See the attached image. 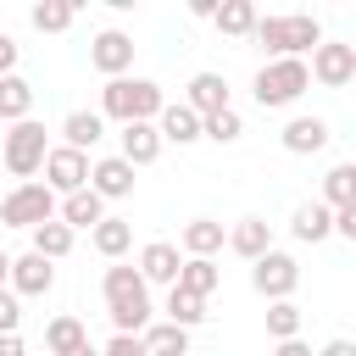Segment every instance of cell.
<instances>
[{"label": "cell", "instance_id": "ee69618b", "mask_svg": "<svg viewBox=\"0 0 356 356\" xmlns=\"http://www.w3.org/2000/svg\"><path fill=\"white\" fill-rule=\"evenodd\" d=\"M67 356H100V350H95V345H78V350H67Z\"/></svg>", "mask_w": 356, "mask_h": 356}, {"label": "cell", "instance_id": "836d02e7", "mask_svg": "<svg viewBox=\"0 0 356 356\" xmlns=\"http://www.w3.org/2000/svg\"><path fill=\"white\" fill-rule=\"evenodd\" d=\"M267 334L273 339H300V306L295 300H267Z\"/></svg>", "mask_w": 356, "mask_h": 356}, {"label": "cell", "instance_id": "3957f363", "mask_svg": "<svg viewBox=\"0 0 356 356\" xmlns=\"http://www.w3.org/2000/svg\"><path fill=\"white\" fill-rule=\"evenodd\" d=\"M306 89H312V72H306V61H300V56L261 61V67H256V78H250V95H256V106H261V111H284V106H295Z\"/></svg>", "mask_w": 356, "mask_h": 356}, {"label": "cell", "instance_id": "8fae6325", "mask_svg": "<svg viewBox=\"0 0 356 356\" xmlns=\"http://www.w3.org/2000/svg\"><path fill=\"white\" fill-rule=\"evenodd\" d=\"M89 189L100 200H128L134 195V167L122 156H100V161H89Z\"/></svg>", "mask_w": 356, "mask_h": 356}, {"label": "cell", "instance_id": "6da1fadb", "mask_svg": "<svg viewBox=\"0 0 356 356\" xmlns=\"http://www.w3.org/2000/svg\"><path fill=\"white\" fill-rule=\"evenodd\" d=\"M250 39L267 50V61H284V56H300V61H306V50L323 44V22H317L312 11H289V17H261V11H256Z\"/></svg>", "mask_w": 356, "mask_h": 356}, {"label": "cell", "instance_id": "e0dca14e", "mask_svg": "<svg viewBox=\"0 0 356 356\" xmlns=\"http://www.w3.org/2000/svg\"><path fill=\"white\" fill-rule=\"evenodd\" d=\"M100 217H106V200H100L95 189H72V195L56 200V222H67L72 234H78V228H95Z\"/></svg>", "mask_w": 356, "mask_h": 356}, {"label": "cell", "instance_id": "30bf717a", "mask_svg": "<svg viewBox=\"0 0 356 356\" xmlns=\"http://www.w3.org/2000/svg\"><path fill=\"white\" fill-rule=\"evenodd\" d=\"M178 267H184V250L167 245V239H150V245L139 250V261H134V273L145 278V289H150V284H167V289H172V284H178Z\"/></svg>", "mask_w": 356, "mask_h": 356}, {"label": "cell", "instance_id": "ab89813d", "mask_svg": "<svg viewBox=\"0 0 356 356\" xmlns=\"http://www.w3.org/2000/svg\"><path fill=\"white\" fill-rule=\"evenodd\" d=\"M0 356H28V345H22V334H0Z\"/></svg>", "mask_w": 356, "mask_h": 356}, {"label": "cell", "instance_id": "9c48e42d", "mask_svg": "<svg viewBox=\"0 0 356 356\" xmlns=\"http://www.w3.org/2000/svg\"><path fill=\"white\" fill-rule=\"evenodd\" d=\"M89 61H95V72H106V78H128V67H134V39H128L122 28H100L95 44H89Z\"/></svg>", "mask_w": 356, "mask_h": 356}, {"label": "cell", "instance_id": "5bb4252c", "mask_svg": "<svg viewBox=\"0 0 356 356\" xmlns=\"http://www.w3.org/2000/svg\"><path fill=\"white\" fill-rule=\"evenodd\" d=\"M156 134H161V145H178V150H184V145L200 139V117H195L184 100H167V106L156 111Z\"/></svg>", "mask_w": 356, "mask_h": 356}, {"label": "cell", "instance_id": "7c38bea8", "mask_svg": "<svg viewBox=\"0 0 356 356\" xmlns=\"http://www.w3.org/2000/svg\"><path fill=\"white\" fill-rule=\"evenodd\" d=\"M6 289L11 295H50L56 289V267L44 261V256H11V278H6Z\"/></svg>", "mask_w": 356, "mask_h": 356}, {"label": "cell", "instance_id": "4dcf8cb0", "mask_svg": "<svg viewBox=\"0 0 356 356\" xmlns=\"http://www.w3.org/2000/svg\"><path fill=\"white\" fill-rule=\"evenodd\" d=\"M72 17H78V6H67V0H39V6L28 11V22H33L39 33H67Z\"/></svg>", "mask_w": 356, "mask_h": 356}, {"label": "cell", "instance_id": "f1b7e54d", "mask_svg": "<svg viewBox=\"0 0 356 356\" xmlns=\"http://www.w3.org/2000/svg\"><path fill=\"white\" fill-rule=\"evenodd\" d=\"M211 22H217V33H228V39H250L256 6H250V0H222V6L211 11Z\"/></svg>", "mask_w": 356, "mask_h": 356}, {"label": "cell", "instance_id": "8992f818", "mask_svg": "<svg viewBox=\"0 0 356 356\" xmlns=\"http://www.w3.org/2000/svg\"><path fill=\"white\" fill-rule=\"evenodd\" d=\"M295 284H300V261H295L289 250H267V256L250 261V289H256L261 300H289Z\"/></svg>", "mask_w": 356, "mask_h": 356}, {"label": "cell", "instance_id": "f546056e", "mask_svg": "<svg viewBox=\"0 0 356 356\" xmlns=\"http://www.w3.org/2000/svg\"><path fill=\"white\" fill-rule=\"evenodd\" d=\"M323 206H328V211H339V206H356V167H350V161L328 167V178H323Z\"/></svg>", "mask_w": 356, "mask_h": 356}, {"label": "cell", "instance_id": "603a6c76", "mask_svg": "<svg viewBox=\"0 0 356 356\" xmlns=\"http://www.w3.org/2000/svg\"><path fill=\"white\" fill-rule=\"evenodd\" d=\"M89 239H95V250H100L106 261H122L128 245H134V228H128L122 217H100V222L89 228Z\"/></svg>", "mask_w": 356, "mask_h": 356}, {"label": "cell", "instance_id": "83f0119b", "mask_svg": "<svg viewBox=\"0 0 356 356\" xmlns=\"http://www.w3.org/2000/svg\"><path fill=\"white\" fill-rule=\"evenodd\" d=\"M28 234H33V245H28V250H33V256H44L50 267L72 250V228H67V222H56V217H50V222H39V228H28Z\"/></svg>", "mask_w": 356, "mask_h": 356}, {"label": "cell", "instance_id": "277c9868", "mask_svg": "<svg viewBox=\"0 0 356 356\" xmlns=\"http://www.w3.org/2000/svg\"><path fill=\"white\" fill-rule=\"evenodd\" d=\"M44 156H50V139H44V122H33V117H22V122H11L6 134H0V167L11 172V178H33L39 167H44Z\"/></svg>", "mask_w": 356, "mask_h": 356}, {"label": "cell", "instance_id": "d4e9b609", "mask_svg": "<svg viewBox=\"0 0 356 356\" xmlns=\"http://www.w3.org/2000/svg\"><path fill=\"white\" fill-rule=\"evenodd\" d=\"M44 345H50V356H67V350L89 345V328H83V317H72V312L50 317V323H44Z\"/></svg>", "mask_w": 356, "mask_h": 356}, {"label": "cell", "instance_id": "484cf974", "mask_svg": "<svg viewBox=\"0 0 356 356\" xmlns=\"http://www.w3.org/2000/svg\"><path fill=\"white\" fill-rule=\"evenodd\" d=\"M139 345H145V356H189V328H178V323H150V328L139 334Z\"/></svg>", "mask_w": 356, "mask_h": 356}, {"label": "cell", "instance_id": "4316f807", "mask_svg": "<svg viewBox=\"0 0 356 356\" xmlns=\"http://www.w3.org/2000/svg\"><path fill=\"white\" fill-rule=\"evenodd\" d=\"M33 111V83L22 72H6L0 78V122H22Z\"/></svg>", "mask_w": 356, "mask_h": 356}, {"label": "cell", "instance_id": "7bdbcfd3", "mask_svg": "<svg viewBox=\"0 0 356 356\" xmlns=\"http://www.w3.org/2000/svg\"><path fill=\"white\" fill-rule=\"evenodd\" d=\"M6 278H11V256L0 250V289H6Z\"/></svg>", "mask_w": 356, "mask_h": 356}, {"label": "cell", "instance_id": "9a60e30c", "mask_svg": "<svg viewBox=\"0 0 356 356\" xmlns=\"http://www.w3.org/2000/svg\"><path fill=\"white\" fill-rule=\"evenodd\" d=\"M222 239H228V250H234V256L256 261V256H267V250H273V222H267V217H239Z\"/></svg>", "mask_w": 356, "mask_h": 356}, {"label": "cell", "instance_id": "cb8c5ba5", "mask_svg": "<svg viewBox=\"0 0 356 356\" xmlns=\"http://www.w3.org/2000/svg\"><path fill=\"white\" fill-rule=\"evenodd\" d=\"M217 284H222V267L217 261H206V256H184V267H178V289H189V295H217Z\"/></svg>", "mask_w": 356, "mask_h": 356}, {"label": "cell", "instance_id": "ac0fdd59", "mask_svg": "<svg viewBox=\"0 0 356 356\" xmlns=\"http://www.w3.org/2000/svg\"><path fill=\"white\" fill-rule=\"evenodd\" d=\"M100 139H106V117H100V111H67V122H61V145H67V150L89 156Z\"/></svg>", "mask_w": 356, "mask_h": 356}, {"label": "cell", "instance_id": "ba28073f", "mask_svg": "<svg viewBox=\"0 0 356 356\" xmlns=\"http://www.w3.org/2000/svg\"><path fill=\"white\" fill-rule=\"evenodd\" d=\"M323 89H345L350 78H356V44H345V39H323L317 50H312V67H306Z\"/></svg>", "mask_w": 356, "mask_h": 356}, {"label": "cell", "instance_id": "7402d4cb", "mask_svg": "<svg viewBox=\"0 0 356 356\" xmlns=\"http://www.w3.org/2000/svg\"><path fill=\"white\" fill-rule=\"evenodd\" d=\"M178 250H184V256H206V261H211V256L222 250V222H211V217H189V222H184V234H178Z\"/></svg>", "mask_w": 356, "mask_h": 356}, {"label": "cell", "instance_id": "d6986e66", "mask_svg": "<svg viewBox=\"0 0 356 356\" xmlns=\"http://www.w3.org/2000/svg\"><path fill=\"white\" fill-rule=\"evenodd\" d=\"M117 156H122L134 172H139V167H150V161L161 156V134H156V122H128V128H122V150H117Z\"/></svg>", "mask_w": 356, "mask_h": 356}, {"label": "cell", "instance_id": "7a4b0ae2", "mask_svg": "<svg viewBox=\"0 0 356 356\" xmlns=\"http://www.w3.org/2000/svg\"><path fill=\"white\" fill-rule=\"evenodd\" d=\"M167 106V95H161V83L156 78H106V89H100V117H111V122H156V111Z\"/></svg>", "mask_w": 356, "mask_h": 356}, {"label": "cell", "instance_id": "b9f144b4", "mask_svg": "<svg viewBox=\"0 0 356 356\" xmlns=\"http://www.w3.org/2000/svg\"><path fill=\"white\" fill-rule=\"evenodd\" d=\"M211 11H217V0H189V17H200V22H211Z\"/></svg>", "mask_w": 356, "mask_h": 356}, {"label": "cell", "instance_id": "d6a6232c", "mask_svg": "<svg viewBox=\"0 0 356 356\" xmlns=\"http://www.w3.org/2000/svg\"><path fill=\"white\" fill-rule=\"evenodd\" d=\"M245 134V117L228 106V111H211V117H200V139H217V145H234Z\"/></svg>", "mask_w": 356, "mask_h": 356}, {"label": "cell", "instance_id": "44dd1931", "mask_svg": "<svg viewBox=\"0 0 356 356\" xmlns=\"http://www.w3.org/2000/svg\"><path fill=\"white\" fill-rule=\"evenodd\" d=\"M289 234H295L300 245H323V239L334 234V211H328L323 200H306V206H295V217H289Z\"/></svg>", "mask_w": 356, "mask_h": 356}, {"label": "cell", "instance_id": "52a82bcc", "mask_svg": "<svg viewBox=\"0 0 356 356\" xmlns=\"http://www.w3.org/2000/svg\"><path fill=\"white\" fill-rule=\"evenodd\" d=\"M44 178V189L61 200V195H72V189H89V156H78V150H67V145H50V156H44V167H39Z\"/></svg>", "mask_w": 356, "mask_h": 356}, {"label": "cell", "instance_id": "60d3db41", "mask_svg": "<svg viewBox=\"0 0 356 356\" xmlns=\"http://www.w3.org/2000/svg\"><path fill=\"white\" fill-rule=\"evenodd\" d=\"M317 356H356V345H350V339H328Z\"/></svg>", "mask_w": 356, "mask_h": 356}, {"label": "cell", "instance_id": "2e32d148", "mask_svg": "<svg viewBox=\"0 0 356 356\" xmlns=\"http://www.w3.org/2000/svg\"><path fill=\"white\" fill-rule=\"evenodd\" d=\"M278 145H284L289 156H317V150L328 145V122H323V117H289L284 134H278Z\"/></svg>", "mask_w": 356, "mask_h": 356}, {"label": "cell", "instance_id": "5b68a950", "mask_svg": "<svg viewBox=\"0 0 356 356\" xmlns=\"http://www.w3.org/2000/svg\"><path fill=\"white\" fill-rule=\"evenodd\" d=\"M50 217H56V195H50L39 178L17 184V189L0 200V222H6V228H39V222H50Z\"/></svg>", "mask_w": 356, "mask_h": 356}, {"label": "cell", "instance_id": "4fadbf2b", "mask_svg": "<svg viewBox=\"0 0 356 356\" xmlns=\"http://www.w3.org/2000/svg\"><path fill=\"white\" fill-rule=\"evenodd\" d=\"M184 106L195 117H211V111H228V78L222 72H195L189 89H184Z\"/></svg>", "mask_w": 356, "mask_h": 356}, {"label": "cell", "instance_id": "d590c367", "mask_svg": "<svg viewBox=\"0 0 356 356\" xmlns=\"http://www.w3.org/2000/svg\"><path fill=\"white\" fill-rule=\"evenodd\" d=\"M100 356H145V345H139V339H134V334H111V339H106V350H100Z\"/></svg>", "mask_w": 356, "mask_h": 356}, {"label": "cell", "instance_id": "ffe728a7", "mask_svg": "<svg viewBox=\"0 0 356 356\" xmlns=\"http://www.w3.org/2000/svg\"><path fill=\"white\" fill-rule=\"evenodd\" d=\"M100 295H106V306H134V300H150V295H145V278H139L128 261H111V267H106Z\"/></svg>", "mask_w": 356, "mask_h": 356}, {"label": "cell", "instance_id": "1f68e13d", "mask_svg": "<svg viewBox=\"0 0 356 356\" xmlns=\"http://www.w3.org/2000/svg\"><path fill=\"white\" fill-rule=\"evenodd\" d=\"M167 323H178V328H195V323H206V300L172 284V289H167Z\"/></svg>", "mask_w": 356, "mask_h": 356}, {"label": "cell", "instance_id": "e575fe53", "mask_svg": "<svg viewBox=\"0 0 356 356\" xmlns=\"http://www.w3.org/2000/svg\"><path fill=\"white\" fill-rule=\"evenodd\" d=\"M17 323H22V306L11 289H0V334H17Z\"/></svg>", "mask_w": 356, "mask_h": 356}, {"label": "cell", "instance_id": "8d00e7d4", "mask_svg": "<svg viewBox=\"0 0 356 356\" xmlns=\"http://www.w3.org/2000/svg\"><path fill=\"white\" fill-rule=\"evenodd\" d=\"M334 234L339 239H356V206H339L334 211Z\"/></svg>", "mask_w": 356, "mask_h": 356}, {"label": "cell", "instance_id": "f35d334b", "mask_svg": "<svg viewBox=\"0 0 356 356\" xmlns=\"http://www.w3.org/2000/svg\"><path fill=\"white\" fill-rule=\"evenodd\" d=\"M273 356H317V350H312L306 339H278V350H273Z\"/></svg>", "mask_w": 356, "mask_h": 356}, {"label": "cell", "instance_id": "74e56055", "mask_svg": "<svg viewBox=\"0 0 356 356\" xmlns=\"http://www.w3.org/2000/svg\"><path fill=\"white\" fill-rule=\"evenodd\" d=\"M6 72H17V39L11 33H0V78Z\"/></svg>", "mask_w": 356, "mask_h": 356}]
</instances>
